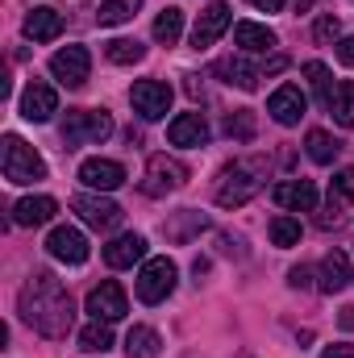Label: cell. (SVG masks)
Listing matches in <instances>:
<instances>
[{
    "label": "cell",
    "mask_w": 354,
    "mask_h": 358,
    "mask_svg": "<svg viewBox=\"0 0 354 358\" xmlns=\"http://www.w3.org/2000/svg\"><path fill=\"white\" fill-rule=\"evenodd\" d=\"M17 308H21V321L29 329H38L42 338H67L71 325H76V304L63 287V279H55L50 271H34L17 296Z\"/></svg>",
    "instance_id": "6da1fadb"
},
{
    "label": "cell",
    "mask_w": 354,
    "mask_h": 358,
    "mask_svg": "<svg viewBox=\"0 0 354 358\" xmlns=\"http://www.w3.org/2000/svg\"><path fill=\"white\" fill-rule=\"evenodd\" d=\"M263 176H267L263 159L225 167V171H221V183H217V204H221V208H242L246 200H255V196L263 192Z\"/></svg>",
    "instance_id": "7a4b0ae2"
},
{
    "label": "cell",
    "mask_w": 354,
    "mask_h": 358,
    "mask_svg": "<svg viewBox=\"0 0 354 358\" xmlns=\"http://www.w3.org/2000/svg\"><path fill=\"white\" fill-rule=\"evenodd\" d=\"M0 163H4V179H8V183H17V187L46 179V163H42V155H38L29 142H21L17 134H4Z\"/></svg>",
    "instance_id": "3957f363"
},
{
    "label": "cell",
    "mask_w": 354,
    "mask_h": 358,
    "mask_svg": "<svg viewBox=\"0 0 354 358\" xmlns=\"http://www.w3.org/2000/svg\"><path fill=\"white\" fill-rule=\"evenodd\" d=\"M108 134H113V117L104 108H71L63 121V146L67 150L88 146V142H104Z\"/></svg>",
    "instance_id": "277c9868"
},
{
    "label": "cell",
    "mask_w": 354,
    "mask_h": 358,
    "mask_svg": "<svg viewBox=\"0 0 354 358\" xmlns=\"http://www.w3.org/2000/svg\"><path fill=\"white\" fill-rule=\"evenodd\" d=\"M179 267L163 255V259H146L142 271H138V300L142 304H163L171 292H176Z\"/></svg>",
    "instance_id": "5b68a950"
},
{
    "label": "cell",
    "mask_w": 354,
    "mask_h": 358,
    "mask_svg": "<svg viewBox=\"0 0 354 358\" xmlns=\"http://www.w3.org/2000/svg\"><path fill=\"white\" fill-rule=\"evenodd\" d=\"M171 100H176V92H171V84H163V80H138L129 88V104H134V113L142 121H163L171 113Z\"/></svg>",
    "instance_id": "8992f818"
},
{
    "label": "cell",
    "mask_w": 354,
    "mask_h": 358,
    "mask_svg": "<svg viewBox=\"0 0 354 358\" xmlns=\"http://www.w3.org/2000/svg\"><path fill=\"white\" fill-rule=\"evenodd\" d=\"M187 183V167L179 163V159H171V155H155L150 163H146V179H142V192L146 196H171V192H179Z\"/></svg>",
    "instance_id": "52a82bcc"
},
{
    "label": "cell",
    "mask_w": 354,
    "mask_h": 358,
    "mask_svg": "<svg viewBox=\"0 0 354 358\" xmlns=\"http://www.w3.org/2000/svg\"><path fill=\"white\" fill-rule=\"evenodd\" d=\"M71 208L80 213V221L92 225V229H117L121 225V204L117 200H108L104 192H80L76 200H71Z\"/></svg>",
    "instance_id": "ba28073f"
},
{
    "label": "cell",
    "mask_w": 354,
    "mask_h": 358,
    "mask_svg": "<svg viewBox=\"0 0 354 358\" xmlns=\"http://www.w3.org/2000/svg\"><path fill=\"white\" fill-rule=\"evenodd\" d=\"M50 76L59 80V84H67V88H84L92 76V55L84 46H63V50H55L50 55Z\"/></svg>",
    "instance_id": "9c48e42d"
},
{
    "label": "cell",
    "mask_w": 354,
    "mask_h": 358,
    "mask_svg": "<svg viewBox=\"0 0 354 358\" xmlns=\"http://www.w3.org/2000/svg\"><path fill=\"white\" fill-rule=\"evenodd\" d=\"M46 255H50L55 263L80 267V263H88V238H84L76 225H55L50 238H46Z\"/></svg>",
    "instance_id": "30bf717a"
},
{
    "label": "cell",
    "mask_w": 354,
    "mask_h": 358,
    "mask_svg": "<svg viewBox=\"0 0 354 358\" xmlns=\"http://www.w3.org/2000/svg\"><path fill=\"white\" fill-rule=\"evenodd\" d=\"M88 313L92 321H121L125 313H129V300H125V287L117 283V279H104L100 287H92L88 292Z\"/></svg>",
    "instance_id": "8fae6325"
},
{
    "label": "cell",
    "mask_w": 354,
    "mask_h": 358,
    "mask_svg": "<svg viewBox=\"0 0 354 358\" xmlns=\"http://www.w3.org/2000/svg\"><path fill=\"white\" fill-rule=\"evenodd\" d=\"M229 25H234V13H229V4H225V0H213V4H208L200 17H196L192 46H196V50H208V46H213V42H217V38H221Z\"/></svg>",
    "instance_id": "7c38bea8"
},
{
    "label": "cell",
    "mask_w": 354,
    "mask_h": 358,
    "mask_svg": "<svg viewBox=\"0 0 354 358\" xmlns=\"http://www.w3.org/2000/svg\"><path fill=\"white\" fill-rule=\"evenodd\" d=\"M267 113L279 125H300V117L309 113V96L300 92V84H279L267 100Z\"/></svg>",
    "instance_id": "4fadbf2b"
},
{
    "label": "cell",
    "mask_w": 354,
    "mask_h": 358,
    "mask_svg": "<svg viewBox=\"0 0 354 358\" xmlns=\"http://www.w3.org/2000/svg\"><path fill=\"white\" fill-rule=\"evenodd\" d=\"M55 113H59V92L50 88V84H42V80L25 84V92H21V117H25V121L46 125Z\"/></svg>",
    "instance_id": "5bb4252c"
},
{
    "label": "cell",
    "mask_w": 354,
    "mask_h": 358,
    "mask_svg": "<svg viewBox=\"0 0 354 358\" xmlns=\"http://www.w3.org/2000/svg\"><path fill=\"white\" fill-rule=\"evenodd\" d=\"M275 204L288 208V213H313L317 208V183L313 179H279L271 187Z\"/></svg>",
    "instance_id": "9a60e30c"
},
{
    "label": "cell",
    "mask_w": 354,
    "mask_h": 358,
    "mask_svg": "<svg viewBox=\"0 0 354 358\" xmlns=\"http://www.w3.org/2000/svg\"><path fill=\"white\" fill-rule=\"evenodd\" d=\"M213 76H221L225 84H234V88H242V92H255V88H259V80H263V71H259L246 55L217 59V63H213Z\"/></svg>",
    "instance_id": "2e32d148"
},
{
    "label": "cell",
    "mask_w": 354,
    "mask_h": 358,
    "mask_svg": "<svg viewBox=\"0 0 354 358\" xmlns=\"http://www.w3.org/2000/svg\"><path fill=\"white\" fill-rule=\"evenodd\" d=\"M80 183H84L88 192H113V187L125 183V167L113 163V159H88V163L80 167Z\"/></svg>",
    "instance_id": "e0dca14e"
},
{
    "label": "cell",
    "mask_w": 354,
    "mask_h": 358,
    "mask_svg": "<svg viewBox=\"0 0 354 358\" xmlns=\"http://www.w3.org/2000/svg\"><path fill=\"white\" fill-rule=\"evenodd\" d=\"M167 142L171 146H204L208 142V121H204V113H179L171 117V125H167Z\"/></svg>",
    "instance_id": "ac0fdd59"
},
{
    "label": "cell",
    "mask_w": 354,
    "mask_h": 358,
    "mask_svg": "<svg viewBox=\"0 0 354 358\" xmlns=\"http://www.w3.org/2000/svg\"><path fill=\"white\" fill-rule=\"evenodd\" d=\"M142 259H146V238L142 234H117L104 246V263L113 271H125V267H134V263H142Z\"/></svg>",
    "instance_id": "d6986e66"
},
{
    "label": "cell",
    "mask_w": 354,
    "mask_h": 358,
    "mask_svg": "<svg viewBox=\"0 0 354 358\" xmlns=\"http://www.w3.org/2000/svg\"><path fill=\"white\" fill-rule=\"evenodd\" d=\"M55 213H59V200H50V196H25V200L13 204V225L34 229V225L55 221Z\"/></svg>",
    "instance_id": "ffe728a7"
},
{
    "label": "cell",
    "mask_w": 354,
    "mask_h": 358,
    "mask_svg": "<svg viewBox=\"0 0 354 358\" xmlns=\"http://www.w3.org/2000/svg\"><path fill=\"white\" fill-rule=\"evenodd\" d=\"M317 275H321V279H317V287H321V292H330V296H334V292H342V287L351 283V255H346V250H330V255L321 259Z\"/></svg>",
    "instance_id": "44dd1931"
},
{
    "label": "cell",
    "mask_w": 354,
    "mask_h": 358,
    "mask_svg": "<svg viewBox=\"0 0 354 358\" xmlns=\"http://www.w3.org/2000/svg\"><path fill=\"white\" fill-rule=\"evenodd\" d=\"M21 29H25L29 42H55L63 34V13H55V8H29Z\"/></svg>",
    "instance_id": "7402d4cb"
},
{
    "label": "cell",
    "mask_w": 354,
    "mask_h": 358,
    "mask_svg": "<svg viewBox=\"0 0 354 358\" xmlns=\"http://www.w3.org/2000/svg\"><path fill=\"white\" fill-rule=\"evenodd\" d=\"M234 38H238V46L246 50V55H263V50H275V29H267L259 21H238L234 25Z\"/></svg>",
    "instance_id": "603a6c76"
},
{
    "label": "cell",
    "mask_w": 354,
    "mask_h": 358,
    "mask_svg": "<svg viewBox=\"0 0 354 358\" xmlns=\"http://www.w3.org/2000/svg\"><path fill=\"white\" fill-rule=\"evenodd\" d=\"M208 229V217L204 213H196V208H179L176 217L163 225V234L171 238V242H192L196 234H204Z\"/></svg>",
    "instance_id": "cb8c5ba5"
},
{
    "label": "cell",
    "mask_w": 354,
    "mask_h": 358,
    "mask_svg": "<svg viewBox=\"0 0 354 358\" xmlns=\"http://www.w3.org/2000/svg\"><path fill=\"white\" fill-rule=\"evenodd\" d=\"M325 113L338 121V125H354V80H342V84H334L330 92V100H325Z\"/></svg>",
    "instance_id": "d4e9b609"
},
{
    "label": "cell",
    "mask_w": 354,
    "mask_h": 358,
    "mask_svg": "<svg viewBox=\"0 0 354 358\" xmlns=\"http://www.w3.org/2000/svg\"><path fill=\"white\" fill-rule=\"evenodd\" d=\"M159 334L150 329V325H134L129 334H125V355L129 358H159Z\"/></svg>",
    "instance_id": "484cf974"
},
{
    "label": "cell",
    "mask_w": 354,
    "mask_h": 358,
    "mask_svg": "<svg viewBox=\"0 0 354 358\" xmlns=\"http://www.w3.org/2000/svg\"><path fill=\"white\" fill-rule=\"evenodd\" d=\"M179 38H183V8L167 4V8L155 17V42H163V46H176Z\"/></svg>",
    "instance_id": "4316f807"
},
{
    "label": "cell",
    "mask_w": 354,
    "mask_h": 358,
    "mask_svg": "<svg viewBox=\"0 0 354 358\" xmlns=\"http://www.w3.org/2000/svg\"><path fill=\"white\" fill-rule=\"evenodd\" d=\"M104 55H108V63H117V67H134V63L146 59V46H142L138 38H113V42L104 46Z\"/></svg>",
    "instance_id": "83f0119b"
},
{
    "label": "cell",
    "mask_w": 354,
    "mask_h": 358,
    "mask_svg": "<svg viewBox=\"0 0 354 358\" xmlns=\"http://www.w3.org/2000/svg\"><path fill=\"white\" fill-rule=\"evenodd\" d=\"M304 150H309V159H313V163L330 167V163L338 159V150H342V146H338V142H334L325 129H309V138H304Z\"/></svg>",
    "instance_id": "f1b7e54d"
},
{
    "label": "cell",
    "mask_w": 354,
    "mask_h": 358,
    "mask_svg": "<svg viewBox=\"0 0 354 358\" xmlns=\"http://www.w3.org/2000/svg\"><path fill=\"white\" fill-rule=\"evenodd\" d=\"M80 350H88V355L113 350V329H108V321H92V325L80 329Z\"/></svg>",
    "instance_id": "f546056e"
},
{
    "label": "cell",
    "mask_w": 354,
    "mask_h": 358,
    "mask_svg": "<svg viewBox=\"0 0 354 358\" xmlns=\"http://www.w3.org/2000/svg\"><path fill=\"white\" fill-rule=\"evenodd\" d=\"M255 134H259V121H255L250 108H234V113L225 117V138H234V142H250Z\"/></svg>",
    "instance_id": "4dcf8cb0"
},
{
    "label": "cell",
    "mask_w": 354,
    "mask_h": 358,
    "mask_svg": "<svg viewBox=\"0 0 354 358\" xmlns=\"http://www.w3.org/2000/svg\"><path fill=\"white\" fill-rule=\"evenodd\" d=\"M138 4H142V0H100L96 21H100V25H125V21L138 13Z\"/></svg>",
    "instance_id": "1f68e13d"
},
{
    "label": "cell",
    "mask_w": 354,
    "mask_h": 358,
    "mask_svg": "<svg viewBox=\"0 0 354 358\" xmlns=\"http://www.w3.org/2000/svg\"><path fill=\"white\" fill-rule=\"evenodd\" d=\"M271 242H275L279 250L296 246V242H300V221H296V217H288V213L271 217Z\"/></svg>",
    "instance_id": "d6a6232c"
},
{
    "label": "cell",
    "mask_w": 354,
    "mask_h": 358,
    "mask_svg": "<svg viewBox=\"0 0 354 358\" xmlns=\"http://www.w3.org/2000/svg\"><path fill=\"white\" fill-rule=\"evenodd\" d=\"M304 80H309V84H313V92H317V100H321V104H325V100H330V67H325V63H317V59H309V63H304Z\"/></svg>",
    "instance_id": "836d02e7"
},
{
    "label": "cell",
    "mask_w": 354,
    "mask_h": 358,
    "mask_svg": "<svg viewBox=\"0 0 354 358\" xmlns=\"http://www.w3.org/2000/svg\"><path fill=\"white\" fill-rule=\"evenodd\" d=\"M313 38H317V42H334V46H338V42H342V21H338V17H330V13H325V17H317Z\"/></svg>",
    "instance_id": "e575fe53"
},
{
    "label": "cell",
    "mask_w": 354,
    "mask_h": 358,
    "mask_svg": "<svg viewBox=\"0 0 354 358\" xmlns=\"http://www.w3.org/2000/svg\"><path fill=\"white\" fill-rule=\"evenodd\" d=\"M330 200L338 204V200H354V167H342L334 183H330Z\"/></svg>",
    "instance_id": "d590c367"
},
{
    "label": "cell",
    "mask_w": 354,
    "mask_h": 358,
    "mask_svg": "<svg viewBox=\"0 0 354 358\" xmlns=\"http://www.w3.org/2000/svg\"><path fill=\"white\" fill-rule=\"evenodd\" d=\"M334 55H338V63H342V67H354V34H351V38H342V42L334 46Z\"/></svg>",
    "instance_id": "8d00e7d4"
},
{
    "label": "cell",
    "mask_w": 354,
    "mask_h": 358,
    "mask_svg": "<svg viewBox=\"0 0 354 358\" xmlns=\"http://www.w3.org/2000/svg\"><path fill=\"white\" fill-rule=\"evenodd\" d=\"M288 283L292 287H313V267H292L288 271Z\"/></svg>",
    "instance_id": "74e56055"
},
{
    "label": "cell",
    "mask_w": 354,
    "mask_h": 358,
    "mask_svg": "<svg viewBox=\"0 0 354 358\" xmlns=\"http://www.w3.org/2000/svg\"><path fill=\"white\" fill-rule=\"evenodd\" d=\"M321 358H354V346H346V342H342V346H325Z\"/></svg>",
    "instance_id": "f35d334b"
},
{
    "label": "cell",
    "mask_w": 354,
    "mask_h": 358,
    "mask_svg": "<svg viewBox=\"0 0 354 358\" xmlns=\"http://www.w3.org/2000/svg\"><path fill=\"white\" fill-rule=\"evenodd\" d=\"M250 4H255L259 13H279V8H283L288 0H250Z\"/></svg>",
    "instance_id": "ab89813d"
},
{
    "label": "cell",
    "mask_w": 354,
    "mask_h": 358,
    "mask_svg": "<svg viewBox=\"0 0 354 358\" xmlns=\"http://www.w3.org/2000/svg\"><path fill=\"white\" fill-rule=\"evenodd\" d=\"M342 329H354V308H342Z\"/></svg>",
    "instance_id": "60d3db41"
},
{
    "label": "cell",
    "mask_w": 354,
    "mask_h": 358,
    "mask_svg": "<svg viewBox=\"0 0 354 358\" xmlns=\"http://www.w3.org/2000/svg\"><path fill=\"white\" fill-rule=\"evenodd\" d=\"M238 358H250V355H238Z\"/></svg>",
    "instance_id": "b9f144b4"
}]
</instances>
